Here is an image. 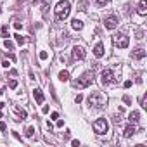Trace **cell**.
Returning a JSON list of instances; mask_svg holds the SVG:
<instances>
[{
    "instance_id": "cell-18",
    "label": "cell",
    "mask_w": 147,
    "mask_h": 147,
    "mask_svg": "<svg viewBox=\"0 0 147 147\" xmlns=\"http://www.w3.org/2000/svg\"><path fill=\"white\" fill-rule=\"evenodd\" d=\"M14 36H16V42H18L19 45H23V43L26 42V38H24V36H21V35H14Z\"/></svg>"
},
{
    "instance_id": "cell-24",
    "label": "cell",
    "mask_w": 147,
    "mask_h": 147,
    "mask_svg": "<svg viewBox=\"0 0 147 147\" xmlns=\"http://www.w3.org/2000/svg\"><path fill=\"white\" fill-rule=\"evenodd\" d=\"M14 28H16V30H21V28H23V24H21L19 21H16V23H14Z\"/></svg>"
},
{
    "instance_id": "cell-2",
    "label": "cell",
    "mask_w": 147,
    "mask_h": 147,
    "mask_svg": "<svg viewBox=\"0 0 147 147\" xmlns=\"http://www.w3.org/2000/svg\"><path fill=\"white\" fill-rule=\"evenodd\" d=\"M106 102H107V97H106L102 92H92V94L88 95V104H90L92 107H95V109L104 107Z\"/></svg>"
},
{
    "instance_id": "cell-26",
    "label": "cell",
    "mask_w": 147,
    "mask_h": 147,
    "mask_svg": "<svg viewBox=\"0 0 147 147\" xmlns=\"http://www.w3.org/2000/svg\"><path fill=\"white\" fill-rule=\"evenodd\" d=\"M5 128H7V126H5V123H4V121H0V131H4Z\"/></svg>"
},
{
    "instance_id": "cell-3",
    "label": "cell",
    "mask_w": 147,
    "mask_h": 147,
    "mask_svg": "<svg viewBox=\"0 0 147 147\" xmlns=\"http://www.w3.org/2000/svg\"><path fill=\"white\" fill-rule=\"evenodd\" d=\"M92 82H94V71H87V73L82 75V78L78 82H75L73 85H75L76 88H87V87L92 85Z\"/></svg>"
},
{
    "instance_id": "cell-28",
    "label": "cell",
    "mask_w": 147,
    "mask_h": 147,
    "mask_svg": "<svg viewBox=\"0 0 147 147\" xmlns=\"http://www.w3.org/2000/svg\"><path fill=\"white\" fill-rule=\"evenodd\" d=\"M42 113L47 114V113H49V106H43V107H42Z\"/></svg>"
},
{
    "instance_id": "cell-5",
    "label": "cell",
    "mask_w": 147,
    "mask_h": 147,
    "mask_svg": "<svg viewBox=\"0 0 147 147\" xmlns=\"http://www.w3.org/2000/svg\"><path fill=\"white\" fill-rule=\"evenodd\" d=\"M113 42H114V45H116L118 49H126V47L130 45V40H128L126 35H114Z\"/></svg>"
},
{
    "instance_id": "cell-15",
    "label": "cell",
    "mask_w": 147,
    "mask_h": 147,
    "mask_svg": "<svg viewBox=\"0 0 147 147\" xmlns=\"http://www.w3.org/2000/svg\"><path fill=\"white\" fill-rule=\"evenodd\" d=\"M128 119H130V123H138V119H140V113H138V111H131L130 116H128Z\"/></svg>"
},
{
    "instance_id": "cell-30",
    "label": "cell",
    "mask_w": 147,
    "mask_h": 147,
    "mask_svg": "<svg viewBox=\"0 0 147 147\" xmlns=\"http://www.w3.org/2000/svg\"><path fill=\"white\" fill-rule=\"evenodd\" d=\"M71 144H73V145H75V147H78V145H80V140H73Z\"/></svg>"
},
{
    "instance_id": "cell-25",
    "label": "cell",
    "mask_w": 147,
    "mask_h": 147,
    "mask_svg": "<svg viewBox=\"0 0 147 147\" xmlns=\"http://www.w3.org/2000/svg\"><path fill=\"white\" fill-rule=\"evenodd\" d=\"M123 100H125V104H131V100H130V97H128V95H125V97H123Z\"/></svg>"
},
{
    "instance_id": "cell-21",
    "label": "cell",
    "mask_w": 147,
    "mask_h": 147,
    "mask_svg": "<svg viewBox=\"0 0 147 147\" xmlns=\"http://www.w3.org/2000/svg\"><path fill=\"white\" fill-rule=\"evenodd\" d=\"M47 57H49V54H47L45 50H42V52H40V59H42V61H45Z\"/></svg>"
},
{
    "instance_id": "cell-17",
    "label": "cell",
    "mask_w": 147,
    "mask_h": 147,
    "mask_svg": "<svg viewBox=\"0 0 147 147\" xmlns=\"http://www.w3.org/2000/svg\"><path fill=\"white\" fill-rule=\"evenodd\" d=\"M4 47H5L7 50H12V49H14V43H12L11 40H5V42H4Z\"/></svg>"
},
{
    "instance_id": "cell-20",
    "label": "cell",
    "mask_w": 147,
    "mask_h": 147,
    "mask_svg": "<svg viewBox=\"0 0 147 147\" xmlns=\"http://www.w3.org/2000/svg\"><path fill=\"white\" fill-rule=\"evenodd\" d=\"M26 135H28V137H33V135H35V128H33V126H30V128L26 130Z\"/></svg>"
},
{
    "instance_id": "cell-13",
    "label": "cell",
    "mask_w": 147,
    "mask_h": 147,
    "mask_svg": "<svg viewBox=\"0 0 147 147\" xmlns=\"http://www.w3.org/2000/svg\"><path fill=\"white\" fill-rule=\"evenodd\" d=\"M33 97H35V100H36L38 104H43V94H42L40 88H35V90H33Z\"/></svg>"
},
{
    "instance_id": "cell-16",
    "label": "cell",
    "mask_w": 147,
    "mask_h": 147,
    "mask_svg": "<svg viewBox=\"0 0 147 147\" xmlns=\"http://www.w3.org/2000/svg\"><path fill=\"white\" fill-rule=\"evenodd\" d=\"M59 80H61V82H67V80H69V73H67V71H61V73H59Z\"/></svg>"
},
{
    "instance_id": "cell-1",
    "label": "cell",
    "mask_w": 147,
    "mask_h": 147,
    "mask_svg": "<svg viewBox=\"0 0 147 147\" xmlns=\"http://www.w3.org/2000/svg\"><path fill=\"white\" fill-rule=\"evenodd\" d=\"M69 11H71L69 0H61V2L55 5V19L57 21H64L69 16Z\"/></svg>"
},
{
    "instance_id": "cell-31",
    "label": "cell",
    "mask_w": 147,
    "mask_h": 147,
    "mask_svg": "<svg viewBox=\"0 0 147 147\" xmlns=\"http://www.w3.org/2000/svg\"><path fill=\"white\" fill-rule=\"evenodd\" d=\"M2 66L4 67H9V61H2Z\"/></svg>"
},
{
    "instance_id": "cell-7",
    "label": "cell",
    "mask_w": 147,
    "mask_h": 147,
    "mask_svg": "<svg viewBox=\"0 0 147 147\" xmlns=\"http://www.w3.org/2000/svg\"><path fill=\"white\" fill-rule=\"evenodd\" d=\"M73 59L75 61H83L85 59V50H83V47H73Z\"/></svg>"
},
{
    "instance_id": "cell-14",
    "label": "cell",
    "mask_w": 147,
    "mask_h": 147,
    "mask_svg": "<svg viewBox=\"0 0 147 147\" xmlns=\"http://www.w3.org/2000/svg\"><path fill=\"white\" fill-rule=\"evenodd\" d=\"M94 54H95V57H102L104 55V45L102 43H97L94 47Z\"/></svg>"
},
{
    "instance_id": "cell-33",
    "label": "cell",
    "mask_w": 147,
    "mask_h": 147,
    "mask_svg": "<svg viewBox=\"0 0 147 147\" xmlns=\"http://www.w3.org/2000/svg\"><path fill=\"white\" fill-rule=\"evenodd\" d=\"M0 14H2V7H0Z\"/></svg>"
},
{
    "instance_id": "cell-12",
    "label": "cell",
    "mask_w": 147,
    "mask_h": 147,
    "mask_svg": "<svg viewBox=\"0 0 147 147\" xmlns=\"http://www.w3.org/2000/svg\"><path fill=\"white\" fill-rule=\"evenodd\" d=\"M144 57H145V50H144L142 47H138V49H135V50H133V59L140 61V59H144Z\"/></svg>"
},
{
    "instance_id": "cell-6",
    "label": "cell",
    "mask_w": 147,
    "mask_h": 147,
    "mask_svg": "<svg viewBox=\"0 0 147 147\" xmlns=\"http://www.w3.org/2000/svg\"><path fill=\"white\" fill-rule=\"evenodd\" d=\"M100 78H102V83L104 85L114 83V73H113V69H104L102 75H100Z\"/></svg>"
},
{
    "instance_id": "cell-29",
    "label": "cell",
    "mask_w": 147,
    "mask_h": 147,
    "mask_svg": "<svg viewBox=\"0 0 147 147\" xmlns=\"http://www.w3.org/2000/svg\"><path fill=\"white\" fill-rule=\"evenodd\" d=\"M75 100H76V102H82V100H83V95H76V99H75Z\"/></svg>"
},
{
    "instance_id": "cell-23",
    "label": "cell",
    "mask_w": 147,
    "mask_h": 147,
    "mask_svg": "<svg viewBox=\"0 0 147 147\" xmlns=\"http://www.w3.org/2000/svg\"><path fill=\"white\" fill-rule=\"evenodd\" d=\"M107 2H109V0H97V4H99V5H100V7H102V5H106V4H107Z\"/></svg>"
},
{
    "instance_id": "cell-27",
    "label": "cell",
    "mask_w": 147,
    "mask_h": 147,
    "mask_svg": "<svg viewBox=\"0 0 147 147\" xmlns=\"http://www.w3.org/2000/svg\"><path fill=\"white\" fill-rule=\"evenodd\" d=\"M130 87H131V82H130V80H126V82H125V88H130Z\"/></svg>"
},
{
    "instance_id": "cell-4",
    "label": "cell",
    "mask_w": 147,
    "mask_h": 147,
    "mask_svg": "<svg viewBox=\"0 0 147 147\" xmlns=\"http://www.w3.org/2000/svg\"><path fill=\"white\" fill-rule=\"evenodd\" d=\"M92 128H94V131H95L97 135H104V133H107V130H109L107 119H104V118H99L97 121H94Z\"/></svg>"
},
{
    "instance_id": "cell-32",
    "label": "cell",
    "mask_w": 147,
    "mask_h": 147,
    "mask_svg": "<svg viewBox=\"0 0 147 147\" xmlns=\"http://www.w3.org/2000/svg\"><path fill=\"white\" fill-rule=\"evenodd\" d=\"M12 135H14V137H16L18 140H21V137H19V133H18V131H12Z\"/></svg>"
},
{
    "instance_id": "cell-22",
    "label": "cell",
    "mask_w": 147,
    "mask_h": 147,
    "mask_svg": "<svg viewBox=\"0 0 147 147\" xmlns=\"http://www.w3.org/2000/svg\"><path fill=\"white\" fill-rule=\"evenodd\" d=\"M9 87H11V88L14 90V88L18 87V82H16V80H11V82H9Z\"/></svg>"
},
{
    "instance_id": "cell-10",
    "label": "cell",
    "mask_w": 147,
    "mask_h": 147,
    "mask_svg": "<svg viewBox=\"0 0 147 147\" xmlns=\"http://www.w3.org/2000/svg\"><path fill=\"white\" fill-rule=\"evenodd\" d=\"M137 12H138L140 16H145V14H147V0H140V4H138V7H137Z\"/></svg>"
},
{
    "instance_id": "cell-8",
    "label": "cell",
    "mask_w": 147,
    "mask_h": 147,
    "mask_svg": "<svg viewBox=\"0 0 147 147\" xmlns=\"http://www.w3.org/2000/svg\"><path fill=\"white\" fill-rule=\"evenodd\" d=\"M104 24H106L107 30H114V28L118 26V18H116V16H109V18L104 19Z\"/></svg>"
},
{
    "instance_id": "cell-9",
    "label": "cell",
    "mask_w": 147,
    "mask_h": 147,
    "mask_svg": "<svg viewBox=\"0 0 147 147\" xmlns=\"http://www.w3.org/2000/svg\"><path fill=\"white\" fill-rule=\"evenodd\" d=\"M135 133H137V126H135V123H130V125L125 128V131H123V137L130 138V137H133Z\"/></svg>"
},
{
    "instance_id": "cell-11",
    "label": "cell",
    "mask_w": 147,
    "mask_h": 147,
    "mask_svg": "<svg viewBox=\"0 0 147 147\" xmlns=\"http://www.w3.org/2000/svg\"><path fill=\"white\" fill-rule=\"evenodd\" d=\"M71 28H73V30H76V31L83 30V21L78 19V18H76V19H73V21H71Z\"/></svg>"
},
{
    "instance_id": "cell-19",
    "label": "cell",
    "mask_w": 147,
    "mask_h": 147,
    "mask_svg": "<svg viewBox=\"0 0 147 147\" xmlns=\"http://www.w3.org/2000/svg\"><path fill=\"white\" fill-rule=\"evenodd\" d=\"M2 36H4V38L9 36V26H4V28H2Z\"/></svg>"
}]
</instances>
